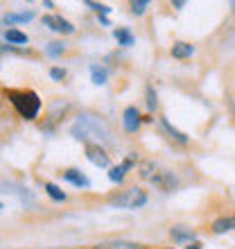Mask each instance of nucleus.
<instances>
[{"label": "nucleus", "mask_w": 235, "mask_h": 249, "mask_svg": "<svg viewBox=\"0 0 235 249\" xmlns=\"http://www.w3.org/2000/svg\"><path fill=\"white\" fill-rule=\"evenodd\" d=\"M95 249H145V247L136 243H122V240H118V243H100V245H95Z\"/></svg>", "instance_id": "obj_11"}, {"label": "nucleus", "mask_w": 235, "mask_h": 249, "mask_svg": "<svg viewBox=\"0 0 235 249\" xmlns=\"http://www.w3.org/2000/svg\"><path fill=\"white\" fill-rule=\"evenodd\" d=\"M113 34H116V39L120 46H134V34H131L127 27H118Z\"/></svg>", "instance_id": "obj_12"}, {"label": "nucleus", "mask_w": 235, "mask_h": 249, "mask_svg": "<svg viewBox=\"0 0 235 249\" xmlns=\"http://www.w3.org/2000/svg\"><path fill=\"white\" fill-rule=\"evenodd\" d=\"M161 124H163V129L168 131V134H170V136L174 138V141H179V143H181V145H185V143H188V136H185L183 131H179V129H176V127H172V124L168 123V118H161Z\"/></svg>", "instance_id": "obj_10"}, {"label": "nucleus", "mask_w": 235, "mask_h": 249, "mask_svg": "<svg viewBox=\"0 0 235 249\" xmlns=\"http://www.w3.org/2000/svg\"><path fill=\"white\" fill-rule=\"evenodd\" d=\"M156 170H158V165L151 163V161H145V163H140V177L147 179V181L154 177V172H156Z\"/></svg>", "instance_id": "obj_18"}, {"label": "nucleus", "mask_w": 235, "mask_h": 249, "mask_svg": "<svg viewBox=\"0 0 235 249\" xmlns=\"http://www.w3.org/2000/svg\"><path fill=\"white\" fill-rule=\"evenodd\" d=\"M140 123H143L140 111H138L136 107H127V109H124V129L129 131V134H134V131H138Z\"/></svg>", "instance_id": "obj_6"}, {"label": "nucleus", "mask_w": 235, "mask_h": 249, "mask_svg": "<svg viewBox=\"0 0 235 249\" xmlns=\"http://www.w3.org/2000/svg\"><path fill=\"white\" fill-rule=\"evenodd\" d=\"M91 75H93V82H95L98 86L106 84V77H109L106 68H100V66H93V68H91Z\"/></svg>", "instance_id": "obj_15"}, {"label": "nucleus", "mask_w": 235, "mask_h": 249, "mask_svg": "<svg viewBox=\"0 0 235 249\" xmlns=\"http://www.w3.org/2000/svg\"><path fill=\"white\" fill-rule=\"evenodd\" d=\"M192 53H195V48L190 46V43H185V41H176L174 46H172V57L174 59H190Z\"/></svg>", "instance_id": "obj_7"}, {"label": "nucleus", "mask_w": 235, "mask_h": 249, "mask_svg": "<svg viewBox=\"0 0 235 249\" xmlns=\"http://www.w3.org/2000/svg\"><path fill=\"white\" fill-rule=\"evenodd\" d=\"M129 7H131V14L140 16V14H145V9L150 7V2H147V0H134V2H131Z\"/></svg>", "instance_id": "obj_20"}, {"label": "nucleus", "mask_w": 235, "mask_h": 249, "mask_svg": "<svg viewBox=\"0 0 235 249\" xmlns=\"http://www.w3.org/2000/svg\"><path fill=\"white\" fill-rule=\"evenodd\" d=\"M172 238H174L176 243H185V240H192V231H188V229H181V227H174L172 229Z\"/></svg>", "instance_id": "obj_17"}, {"label": "nucleus", "mask_w": 235, "mask_h": 249, "mask_svg": "<svg viewBox=\"0 0 235 249\" xmlns=\"http://www.w3.org/2000/svg\"><path fill=\"white\" fill-rule=\"evenodd\" d=\"M43 25L50 27V30H54V32H59V34H72L75 32V27H72L70 20L61 18V16H54V14L43 16Z\"/></svg>", "instance_id": "obj_4"}, {"label": "nucleus", "mask_w": 235, "mask_h": 249, "mask_svg": "<svg viewBox=\"0 0 235 249\" xmlns=\"http://www.w3.org/2000/svg\"><path fill=\"white\" fill-rule=\"evenodd\" d=\"M88 7H91L93 12H98V14H102V16H106V14L111 12L106 5H98V2H88Z\"/></svg>", "instance_id": "obj_23"}, {"label": "nucleus", "mask_w": 235, "mask_h": 249, "mask_svg": "<svg viewBox=\"0 0 235 249\" xmlns=\"http://www.w3.org/2000/svg\"><path fill=\"white\" fill-rule=\"evenodd\" d=\"M0 209H2V204H0Z\"/></svg>", "instance_id": "obj_27"}, {"label": "nucleus", "mask_w": 235, "mask_h": 249, "mask_svg": "<svg viewBox=\"0 0 235 249\" xmlns=\"http://www.w3.org/2000/svg\"><path fill=\"white\" fill-rule=\"evenodd\" d=\"M233 9H235V2H233Z\"/></svg>", "instance_id": "obj_26"}, {"label": "nucleus", "mask_w": 235, "mask_h": 249, "mask_svg": "<svg viewBox=\"0 0 235 249\" xmlns=\"http://www.w3.org/2000/svg\"><path fill=\"white\" fill-rule=\"evenodd\" d=\"M64 179H66V181H70V184H75L77 188H88V179H86L79 170H75V168L64 170Z\"/></svg>", "instance_id": "obj_8"}, {"label": "nucleus", "mask_w": 235, "mask_h": 249, "mask_svg": "<svg viewBox=\"0 0 235 249\" xmlns=\"http://www.w3.org/2000/svg\"><path fill=\"white\" fill-rule=\"evenodd\" d=\"M156 107H158L156 93H154V89H151V86H147V109H150V111H154Z\"/></svg>", "instance_id": "obj_21"}, {"label": "nucleus", "mask_w": 235, "mask_h": 249, "mask_svg": "<svg viewBox=\"0 0 235 249\" xmlns=\"http://www.w3.org/2000/svg\"><path fill=\"white\" fill-rule=\"evenodd\" d=\"M86 159H88L91 163L100 165V168H109V165H111V159H109V154H106L104 147L93 145V143L86 145Z\"/></svg>", "instance_id": "obj_3"}, {"label": "nucleus", "mask_w": 235, "mask_h": 249, "mask_svg": "<svg viewBox=\"0 0 235 249\" xmlns=\"http://www.w3.org/2000/svg\"><path fill=\"white\" fill-rule=\"evenodd\" d=\"M235 229V215H229V217H219L213 222V231L215 233H226V231Z\"/></svg>", "instance_id": "obj_9"}, {"label": "nucleus", "mask_w": 235, "mask_h": 249, "mask_svg": "<svg viewBox=\"0 0 235 249\" xmlns=\"http://www.w3.org/2000/svg\"><path fill=\"white\" fill-rule=\"evenodd\" d=\"M50 77L57 79V82H64V79H66V71H64V68H50Z\"/></svg>", "instance_id": "obj_22"}, {"label": "nucleus", "mask_w": 235, "mask_h": 249, "mask_svg": "<svg viewBox=\"0 0 235 249\" xmlns=\"http://www.w3.org/2000/svg\"><path fill=\"white\" fill-rule=\"evenodd\" d=\"M150 181L154 186H158L161 190H172V188H176V184H179V181H176V177L172 175L170 170H161V168L154 172V177H151Z\"/></svg>", "instance_id": "obj_5"}, {"label": "nucleus", "mask_w": 235, "mask_h": 249, "mask_svg": "<svg viewBox=\"0 0 235 249\" xmlns=\"http://www.w3.org/2000/svg\"><path fill=\"white\" fill-rule=\"evenodd\" d=\"M188 249H201V245H199V243H192V245H188Z\"/></svg>", "instance_id": "obj_25"}, {"label": "nucleus", "mask_w": 235, "mask_h": 249, "mask_svg": "<svg viewBox=\"0 0 235 249\" xmlns=\"http://www.w3.org/2000/svg\"><path fill=\"white\" fill-rule=\"evenodd\" d=\"M48 53L54 54V57H57V54H61V53H64V43H57V41H54V43H50Z\"/></svg>", "instance_id": "obj_24"}, {"label": "nucleus", "mask_w": 235, "mask_h": 249, "mask_svg": "<svg viewBox=\"0 0 235 249\" xmlns=\"http://www.w3.org/2000/svg\"><path fill=\"white\" fill-rule=\"evenodd\" d=\"M5 39L9 41V43H27V34H23L20 32V30H14V27H9V30H7L5 32Z\"/></svg>", "instance_id": "obj_13"}, {"label": "nucleus", "mask_w": 235, "mask_h": 249, "mask_svg": "<svg viewBox=\"0 0 235 249\" xmlns=\"http://www.w3.org/2000/svg\"><path fill=\"white\" fill-rule=\"evenodd\" d=\"M111 204L113 206H120V209H140L147 204V193L143 188H127L122 190L120 195L111 197Z\"/></svg>", "instance_id": "obj_2"}, {"label": "nucleus", "mask_w": 235, "mask_h": 249, "mask_svg": "<svg viewBox=\"0 0 235 249\" xmlns=\"http://www.w3.org/2000/svg\"><path fill=\"white\" fill-rule=\"evenodd\" d=\"M34 14L32 12H27V14H7L5 20L7 23H23V20H30Z\"/></svg>", "instance_id": "obj_19"}, {"label": "nucleus", "mask_w": 235, "mask_h": 249, "mask_svg": "<svg viewBox=\"0 0 235 249\" xmlns=\"http://www.w3.org/2000/svg\"><path fill=\"white\" fill-rule=\"evenodd\" d=\"M46 193L52 197L54 202H66V193L59 188L57 184H52V181H48V184H46Z\"/></svg>", "instance_id": "obj_14"}, {"label": "nucleus", "mask_w": 235, "mask_h": 249, "mask_svg": "<svg viewBox=\"0 0 235 249\" xmlns=\"http://www.w3.org/2000/svg\"><path fill=\"white\" fill-rule=\"evenodd\" d=\"M7 98L12 100V105L16 107V111L25 120L36 118V113H39V109H41V100L34 91H16V89H12V91H7Z\"/></svg>", "instance_id": "obj_1"}, {"label": "nucleus", "mask_w": 235, "mask_h": 249, "mask_svg": "<svg viewBox=\"0 0 235 249\" xmlns=\"http://www.w3.org/2000/svg\"><path fill=\"white\" fill-rule=\"evenodd\" d=\"M124 175H127V168H124L122 163L109 170V179H111V181H116V184H122V181H124Z\"/></svg>", "instance_id": "obj_16"}]
</instances>
